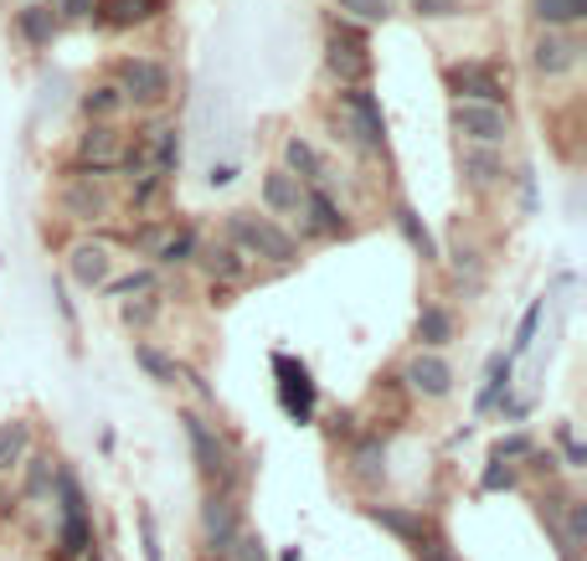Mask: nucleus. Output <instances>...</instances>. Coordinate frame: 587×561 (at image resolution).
<instances>
[{
    "label": "nucleus",
    "mask_w": 587,
    "mask_h": 561,
    "mask_svg": "<svg viewBox=\"0 0 587 561\" xmlns=\"http://www.w3.org/2000/svg\"><path fill=\"white\" fill-rule=\"evenodd\" d=\"M557 454H552V448H531L526 454V474H536V479H557Z\"/></svg>",
    "instance_id": "nucleus-45"
},
{
    "label": "nucleus",
    "mask_w": 587,
    "mask_h": 561,
    "mask_svg": "<svg viewBox=\"0 0 587 561\" xmlns=\"http://www.w3.org/2000/svg\"><path fill=\"white\" fill-rule=\"evenodd\" d=\"M67 279H73L77 289H104V283L114 279V252H108L98 237L73 242V248H67Z\"/></svg>",
    "instance_id": "nucleus-14"
},
{
    "label": "nucleus",
    "mask_w": 587,
    "mask_h": 561,
    "mask_svg": "<svg viewBox=\"0 0 587 561\" xmlns=\"http://www.w3.org/2000/svg\"><path fill=\"white\" fill-rule=\"evenodd\" d=\"M449 268L459 273V279H469V289H480L484 263H480V252H474V248H464V242H453V248H449Z\"/></svg>",
    "instance_id": "nucleus-37"
},
{
    "label": "nucleus",
    "mask_w": 587,
    "mask_h": 561,
    "mask_svg": "<svg viewBox=\"0 0 587 561\" xmlns=\"http://www.w3.org/2000/svg\"><path fill=\"white\" fill-rule=\"evenodd\" d=\"M139 547H145V561H166V551H160V531H155L150 510H139Z\"/></svg>",
    "instance_id": "nucleus-44"
},
{
    "label": "nucleus",
    "mask_w": 587,
    "mask_h": 561,
    "mask_svg": "<svg viewBox=\"0 0 587 561\" xmlns=\"http://www.w3.org/2000/svg\"><path fill=\"white\" fill-rule=\"evenodd\" d=\"M350 474H356V479H366V485L387 479V438H377V433L356 438V444H350Z\"/></svg>",
    "instance_id": "nucleus-24"
},
{
    "label": "nucleus",
    "mask_w": 587,
    "mask_h": 561,
    "mask_svg": "<svg viewBox=\"0 0 587 561\" xmlns=\"http://www.w3.org/2000/svg\"><path fill=\"white\" fill-rule=\"evenodd\" d=\"M238 180V165H211V186H232Z\"/></svg>",
    "instance_id": "nucleus-51"
},
{
    "label": "nucleus",
    "mask_w": 587,
    "mask_h": 561,
    "mask_svg": "<svg viewBox=\"0 0 587 561\" xmlns=\"http://www.w3.org/2000/svg\"><path fill=\"white\" fill-rule=\"evenodd\" d=\"M119 155H124L119 124H83V134H77V145H73V165H67V176H93V180L119 176Z\"/></svg>",
    "instance_id": "nucleus-4"
},
{
    "label": "nucleus",
    "mask_w": 587,
    "mask_h": 561,
    "mask_svg": "<svg viewBox=\"0 0 587 561\" xmlns=\"http://www.w3.org/2000/svg\"><path fill=\"white\" fill-rule=\"evenodd\" d=\"M418 561H459V557H453V551H449V541H443V536H428V541H422V547H418Z\"/></svg>",
    "instance_id": "nucleus-49"
},
{
    "label": "nucleus",
    "mask_w": 587,
    "mask_h": 561,
    "mask_svg": "<svg viewBox=\"0 0 587 561\" xmlns=\"http://www.w3.org/2000/svg\"><path fill=\"white\" fill-rule=\"evenodd\" d=\"M366 516L377 520L381 531L397 536L402 547H422L433 536V520L422 516V510H407V505H366Z\"/></svg>",
    "instance_id": "nucleus-17"
},
{
    "label": "nucleus",
    "mask_w": 587,
    "mask_h": 561,
    "mask_svg": "<svg viewBox=\"0 0 587 561\" xmlns=\"http://www.w3.org/2000/svg\"><path fill=\"white\" fill-rule=\"evenodd\" d=\"M340 108H346V134L361 149L387 145V114H381V98L371 89H340Z\"/></svg>",
    "instance_id": "nucleus-8"
},
{
    "label": "nucleus",
    "mask_w": 587,
    "mask_h": 561,
    "mask_svg": "<svg viewBox=\"0 0 587 561\" xmlns=\"http://www.w3.org/2000/svg\"><path fill=\"white\" fill-rule=\"evenodd\" d=\"M284 561H300V551H289V557H284Z\"/></svg>",
    "instance_id": "nucleus-53"
},
{
    "label": "nucleus",
    "mask_w": 587,
    "mask_h": 561,
    "mask_svg": "<svg viewBox=\"0 0 587 561\" xmlns=\"http://www.w3.org/2000/svg\"><path fill=\"white\" fill-rule=\"evenodd\" d=\"M83 561H104V557H98V551H88V557H83Z\"/></svg>",
    "instance_id": "nucleus-52"
},
{
    "label": "nucleus",
    "mask_w": 587,
    "mask_h": 561,
    "mask_svg": "<svg viewBox=\"0 0 587 561\" xmlns=\"http://www.w3.org/2000/svg\"><path fill=\"white\" fill-rule=\"evenodd\" d=\"M114 89L124 93V104L160 108V104H170L176 77H170V67L160 58H119L114 62Z\"/></svg>",
    "instance_id": "nucleus-3"
},
{
    "label": "nucleus",
    "mask_w": 587,
    "mask_h": 561,
    "mask_svg": "<svg viewBox=\"0 0 587 561\" xmlns=\"http://www.w3.org/2000/svg\"><path fill=\"white\" fill-rule=\"evenodd\" d=\"M531 21L542 31H567L587 21V0H531Z\"/></svg>",
    "instance_id": "nucleus-25"
},
{
    "label": "nucleus",
    "mask_w": 587,
    "mask_h": 561,
    "mask_svg": "<svg viewBox=\"0 0 587 561\" xmlns=\"http://www.w3.org/2000/svg\"><path fill=\"white\" fill-rule=\"evenodd\" d=\"M57 207L62 217L73 222H108L114 217V191L108 180H93V176H62V191H57Z\"/></svg>",
    "instance_id": "nucleus-7"
},
{
    "label": "nucleus",
    "mask_w": 587,
    "mask_h": 561,
    "mask_svg": "<svg viewBox=\"0 0 587 561\" xmlns=\"http://www.w3.org/2000/svg\"><path fill=\"white\" fill-rule=\"evenodd\" d=\"M124 93L114 89V83H93L88 93H83V118H88V124H114V118L124 114Z\"/></svg>",
    "instance_id": "nucleus-31"
},
{
    "label": "nucleus",
    "mask_w": 587,
    "mask_h": 561,
    "mask_svg": "<svg viewBox=\"0 0 587 561\" xmlns=\"http://www.w3.org/2000/svg\"><path fill=\"white\" fill-rule=\"evenodd\" d=\"M150 170L160 180H170L181 170V129H176V124H160V129L150 134Z\"/></svg>",
    "instance_id": "nucleus-27"
},
{
    "label": "nucleus",
    "mask_w": 587,
    "mask_h": 561,
    "mask_svg": "<svg viewBox=\"0 0 587 561\" xmlns=\"http://www.w3.org/2000/svg\"><path fill=\"white\" fill-rule=\"evenodd\" d=\"M542 314H546V299H536V304H531V310H526V320H521V330H515V345H511V351H505V355H511V361H515V355H526L531 345H536V330H542Z\"/></svg>",
    "instance_id": "nucleus-38"
},
{
    "label": "nucleus",
    "mask_w": 587,
    "mask_h": 561,
    "mask_svg": "<svg viewBox=\"0 0 587 561\" xmlns=\"http://www.w3.org/2000/svg\"><path fill=\"white\" fill-rule=\"evenodd\" d=\"M166 232H170L166 222H145V227H135V232L124 237V242H129V248H139V252H145V258H155V248L166 242Z\"/></svg>",
    "instance_id": "nucleus-42"
},
{
    "label": "nucleus",
    "mask_w": 587,
    "mask_h": 561,
    "mask_svg": "<svg viewBox=\"0 0 587 561\" xmlns=\"http://www.w3.org/2000/svg\"><path fill=\"white\" fill-rule=\"evenodd\" d=\"M284 170L300 180V186H325V180H331V170H325V155H319V149L310 145L304 134H289V139H284Z\"/></svg>",
    "instance_id": "nucleus-21"
},
{
    "label": "nucleus",
    "mask_w": 587,
    "mask_h": 561,
    "mask_svg": "<svg viewBox=\"0 0 587 561\" xmlns=\"http://www.w3.org/2000/svg\"><path fill=\"white\" fill-rule=\"evenodd\" d=\"M207 561H227V557H207Z\"/></svg>",
    "instance_id": "nucleus-54"
},
{
    "label": "nucleus",
    "mask_w": 587,
    "mask_h": 561,
    "mask_svg": "<svg viewBox=\"0 0 587 561\" xmlns=\"http://www.w3.org/2000/svg\"><path fill=\"white\" fill-rule=\"evenodd\" d=\"M104 294L119 299V304H129L135 294H155V273H150V268H135V273H124V279H108Z\"/></svg>",
    "instance_id": "nucleus-35"
},
{
    "label": "nucleus",
    "mask_w": 587,
    "mask_h": 561,
    "mask_svg": "<svg viewBox=\"0 0 587 561\" xmlns=\"http://www.w3.org/2000/svg\"><path fill=\"white\" fill-rule=\"evenodd\" d=\"M238 531H242L238 500L207 495V505H201V541H207V557H227V547H232V536Z\"/></svg>",
    "instance_id": "nucleus-13"
},
{
    "label": "nucleus",
    "mask_w": 587,
    "mask_h": 561,
    "mask_svg": "<svg viewBox=\"0 0 587 561\" xmlns=\"http://www.w3.org/2000/svg\"><path fill=\"white\" fill-rule=\"evenodd\" d=\"M196 263H201V273H207L211 283H242L248 279V258H242L232 242H201V252H196Z\"/></svg>",
    "instance_id": "nucleus-20"
},
{
    "label": "nucleus",
    "mask_w": 587,
    "mask_h": 561,
    "mask_svg": "<svg viewBox=\"0 0 587 561\" xmlns=\"http://www.w3.org/2000/svg\"><path fill=\"white\" fill-rule=\"evenodd\" d=\"M511 371H515V361L505 351L490 355V366H484V386H480V397H474V413H490V407L511 392Z\"/></svg>",
    "instance_id": "nucleus-29"
},
{
    "label": "nucleus",
    "mask_w": 587,
    "mask_h": 561,
    "mask_svg": "<svg viewBox=\"0 0 587 561\" xmlns=\"http://www.w3.org/2000/svg\"><path fill=\"white\" fill-rule=\"evenodd\" d=\"M222 242H232L248 263H253V258H269L273 268L300 263V237L284 232L273 217H253V211H227L222 217Z\"/></svg>",
    "instance_id": "nucleus-1"
},
{
    "label": "nucleus",
    "mask_w": 587,
    "mask_h": 561,
    "mask_svg": "<svg viewBox=\"0 0 587 561\" xmlns=\"http://www.w3.org/2000/svg\"><path fill=\"white\" fill-rule=\"evenodd\" d=\"M325 67H331V77H340V89H366V77H371L366 31L335 15V21H331V42H325Z\"/></svg>",
    "instance_id": "nucleus-5"
},
{
    "label": "nucleus",
    "mask_w": 587,
    "mask_h": 561,
    "mask_svg": "<svg viewBox=\"0 0 587 561\" xmlns=\"http://www.w3.org/2000/svg\"><path fill=\"white\" fill-rule=\"evenodd\" d=\"M135 366L145 371L155 386H176V376H181V366H176L166 351H155L150 340H135Z\"/></svg>",
    "instance_id": "nucleus-33"
},
{
    "label": "nucleus",
    "mask_w": 587,
    "mask_h": 561,
    "mask_svg": "<svg viewBox=\"0 0 587 561\" xmlns=\"http://www.w3.org/2000/svg\"><path fill=\"white\" fill-rule=\"evenodd\" d=\"M31 454V423L27 417H11V423H0V474L21 469V458Z\"/></svg>",
    "instance_id": "nucleus-30"
},
{
    "label": "nucleus",
    "mask_w": 587,
    "mask_h": 561,
    "mask_svg": "<svg viewBox=\"0 0 587 561\" xmlns=\"http://www.w3.org/2000/svg\"><path fill=\"white\" fill-rule=\"evenodd\" d=\"M577 62H583V42L567 37V31H536V42H531V73L536 77H567L577 73Z\"/></svg>",
    "instance_id": "nucleus-10"
},
{
    "label": "nucleus",
    "mask_w": 587,
    "mask_h": 561,
    "mask_svg": "<svg viewBox=\"0 0 587 561\" xmlns=\"http://www.w3.org/2000/svg\"><path fill=\"white\" fill-rule=\"evenodd\" d=\"M495 407H500V417H511V423H521V417L531 413V402H526V397H511V392H505Z\"/></svg>",
    "instance_id": "nucleus-50"
},
{
    "label": "nucleus",
    "mask_w": 587,
    "mask_h": 561,
    "mask_svg": "<svg viewBox=\"0 0 587 561\" xmlns=\"http://www.w3.org/2000/svg\"><path fill=\"white\" fill-rule=\"evenodd\" d=\"M531 448H536V444H531L526 433H511V438H500V444L490 448V458H505V464H511V458H526Z\"/></svg>",
    "instance_id": "nucleus-46"
},
{
    "label": "nucleus",
    "mask_w": 587,
    "mask_h": 561,
    "mask_svg": "<svg viewBox=\"0 0 587 561\" xmlns=\"http://www.w3.org/2000/svg\"><path fill=\"white\" fill-rule=\"evenodd\" d=\"M459 170H464V186L469 191H495V186H505V155L500 149H480L469 145L464 155H459Z\"/></svg>",
    "instance_id": "nucleus-19"
},
{
    "label": "nucleus",
    "mask_w": 587,
    "mask_h": 561,
    "mask_svg": "<svg viewBox=\"0 0 587 561\" xmlns=\"http://www.w3.org/2000/svg\"><path fill=\"white\" fill-rule=\"evenodd\" d=\"M515 186H521V211H526V217H536V170H531V165H521V170H515Z\"/></svg>",
    "instance_id": "nucleus-48"
},
{
    "label": "nucleus",
    "mask_w": 587,
    "mask_h": 561,
    "mask_svg": "<svg viewBox=\"0 0 587 561\" xmlns=\"http://www.w3.org/2000/svg\"><path fill=\"white\" fill-rule=\"evenodd\" d=\"M453 104H484V108H505V77L490 62H449L443 67Z\"/></svg>",
    "instance_id": "nucleus-6"
},
{
    "label": "nucleus",
    "mask_w": 587,
    "mask_h": 561,
    "mask_svg": "<svg viewBox=\"0 0 587 561\" xmlns=\"http://www.w3.org/2000/svg\"><path fill=\"white\" fill-rule=\"evenodd\" d=\"M300 211L310 217V222H304V237H346L350 232L346 211L335 207V196L325 191V186H304Z\"/></svg>",
    "instance_id": "nucleus-16"
},
{
    "label": "nucleus",
    "mask_w": 587,
    "mask_h": 561,
    "mask_svg": "<svg viewBox=\"0 0 587 561\" xmlns=\"http://www.w3.org/2000/svg\"><path fill=\"white\" fill-rule=\"evenodd\" d=\"M397 382H407L412 392H418V397H428V402H443L453 392V382H459V376H453V361H449V355L418 351L412 361H407V371L397 376Z\"/></svg>",
    "instance_id": "nucleus-12"
},
{
    "label": "nucleus",
    "mask_w": 587,
    "mask_h": 561,
    "mask_svg": "<svg viewBox=\"0 0 587 561\" xmlns=\"http://www.w3.org/2000/svg\"><path fill=\"white\" fill-rule=\"evenodd\" d=\"M170 11V0H98L93 21L108 31H129V27H150Z\"/></svg>",
    "instance_id": "nucleus-15"
},
{
    "label": "nucleus",
    "mask_w": 587,
    "mask_h": 561,
    "mask_svg": "<svg viewBox=\"0 0 587 561\" xmlns=\"http://www.w3.org/2000/svg\"><path fill=\"white\" fill-rule=\"evenodd\" d=\"M160 186H166V180L155 176V170L135 176V180H129V207H135V211H150V207H155V196H160Z\"/></svg>",
    "instance_id": "nucleus-40"
},
{
    "label": "nucleus",
    "mask_w": 587,
    "mask_h": 561,
    "mask_svg": "<svg viewBox=\"0 0 587 561\" xmlns=\"http://www.w3.org/2000/svg\"><path fill=\"white\" fill-rule=\"evenodd\" d=\"M52 11H57V21H93V11H98V0H57Z\"/></svg>",
    "instance_id": "nucleus-47"
},
{
    "label": "nucleus",
    "mask_w": 587,
    "mask_h": 561,
    "mask_svg": "<svg viewBox=\"0 0 587 561\" xmlns=\"http://www.w3.org/2000/svg\"><path fill=\"white\" fill-rule=\"evenodd\" d=\"M453 129L464 134L469 145L500 149L511 139V108H484V104H453Z\"/></svg>",
    "instance_id": "nucleus-9"
},
{
    "label": "nucleus",
    "mask_w": 587,
    "mask_h": 561,
    "mask_svg": "<svg viewBox=\"0 0 587 561\" xmlns=\"http://www.w3.org/2000/svg\"><path fill=\"white\" fill-rule=\"evenodd\" d=\"M181 428L186 438H191V454H196V469H201V479L211 485V495H238L242 485V469H238V454H232V444H227L222 433L211 428L201 413H181Z\"/></svg>",
    "instance_id": "nucleus-2"
},
{
    "label": "nucleus",
    "mask_w": 587,
    "mask_h": 561,
    "mask_svg": "<svg viewBox=\"0 0 587 561\" xmlns=\"http://www.w3.org/2000/svg\"><path fill=\"white\" fill-rule=\"evenodd\" d=\"M335 11H340V21H366V27H381V21H391V0H335Z\"/></svg>",
    "instance_id": "nucleus-34"
},
{
    "label": "nucleus",
    "mask_w": 587,
    "mask_h": 561,
    "mask_svg": "<svg viewBox=\"0 0 587 561\" xmlns=\"http://www.w3.org/2000/svg\"><path fill=\"white\" fill-rule=\"evenodd\" d=\"M391 222H397V232L407 237V248L418 252L422 263H438V258H443V252H438V242H433V232L422 227V217L412 207H397V217H391Z\"/></svg>",
    "instance_id": "nucleus-32"
},
{
    "label": "nucleus",
    "mask_w": 587,
    "mask_h": 561,
    "mask_svg": "<svg viewBox=\"0 0 587 561\" xmlns=\"http://www.w3.org/2000/svg\"><path fill=\"white\" fill-rule=\"evenodd\" d=\"M300 201H304V186L289 176L284 165H273L269 176H263V207L273 217H300Z\"/></svg>",
    "instance_id": "nucleus-23"
},
{
    "label": "nucleus",
    "mask_w": 587,
    "mask_h": 561,
    "mask_svg": "<svg viewBox=\"0 0 587 561\" xmlns=\"http://www.w3.org/2000/svg\"><path fill=\"white\" fill-rule=\"evenodd\" d=\"M27 6H31V0H27Z\"/></svg>",
    "instance_id": "nucleus-56"
},
{
    "label": "nucleus",
    "mask_w": 587,
    "mask_h": 561,
    "mask_svg": "<svg viewBox=\"0 0 587 561\" xmlns=\"http://www.w3.org/2000/svg\"><path fill=\"white\" fill-rule=\"evenodd\" d=\"M273 371H279V402L294 423H310L315 417V382H310V366L294 361V355H273Z\"/></svg>",
    "instance_id": "nucleus-11"
},
{
    "label": "nucleus",
    "mask_w": 587,
    "mask_h": 561,
    "mask_svg": "<svg viewBox=\"0 0 587 561\" xmlns=\"http://www.w3.org/2000/svg\"><path fill=\"white\" fill-rule=\"evenodd\" d=\"M155 314H160V294H145V299H129V304H119V320H124L129 330L150 325Z\"/></svg>",
    "instance_id": "nucleus-39"
},
{
    "label": "nucleus",
    "mask_w": 587,
    "mask_h": 561,
    "mask_svg": "<svg viewBox=\"0 0 587 561\" xmlns=\"http://www.w3.org/2000/svg\"><path fill=\"white\" fill-rule=\"evenodd\" d=\"M52 6H57V0H52Z\"/></svg>",
    "instance_id": "nucleus-55"
},
{
    "label": "nucleus",
    "mask_w": 587,
    "mask_h": 561,
    "mask_svg": "<svg viewBox=\"0 0 587 561\" xmlns=\"http://www.w3.org/2000/svg\"><path fill=\"white\" fill-rule=\"evenodd\" d=\"M407 6H412L422 21H453V15H464V11H469L464 0H407Z\"/></svg>",
    "instance_id": "nucleus-41"
},
{
    "label": "nucleus",
    "mask_w": 587,
    "mask_h": 561,
    "mask_svg": "<svg viewBox=\"0 0 587 561\" xmlns=\"http://www.w3.org/2000/svg\"><path fill=\"white\" fill-rule=\"evenodd\" d=\"M515 485H521V469H515V464H505V458H490V464H484V474H480L484 495H500V489H515Z\"/></svg>",
    "instance_id": "nucleus-36"
},
{
    "label": "nucleus",
    "mask_w": 587,
    "mask_h": 561,
    "mask_svg": "<svg viewBox=\"0 0 587 561\" xmlns=\"http://www.w3.org/2000/svg\"><path fill=\"white\" fill-rule=\"evenodd\" d=\"M57 11L46 6V0H31V6H21L15 11V31H21V42L31 46V52H46L52 46V37H57Z\"/></svg>",
    "instance_id": "nucleus-22"
},
{
    "label": "nucleus",
    "mask_w": 587,
    "mask_h": 561,
    "mask_svg": "<svg viewBox=\"0 0 587 561\" xmlns=\"http://www.w3.org/2000/svg\"><path fill=\"white\" fill-rule=\"evenodd\" d=\"M196 252H201V232H196V227H170L166 242L155 248V263L160 268H186V263H196Z\"/></svg>",
    "instance_id": "nucleus-28"
},
{
    "label": "nucleus",
    "mask_w": 587,
    "mask_h": 561,
    "mask_svg": "<svg viewBox=\"0 0 587 561\" xmlns=\"http://www.w3.org/2000/svg\"><path fill=\"white\" fill-rule=\"evenodd\" d=\"M21 469H27V479H21V500L42 505L46 495H52V479H57V458L52 454H27L21 458Z\"/></svg>",
    "instance_id": "nucleus-26"
},
{
    "label": "nucleus",
    "mask_w": 587,
    "mask_h": 561,
    "mask_svg": "<svg viewBox=\"0 0 587 561\" xmlns=\"http://www.w3.org/2000/svg\"><path fill=\"white\" fill-rule=\"evenodd\" d=\"M557 444H562V458H557L562 469H587V448L573 438V423H562L557 428Z\"/></svg>",
    "instance_id": "nucleus-43"
},
{
    "label": "nucleus",
    "mask_w": 587,
    "mask_h": 561,
    "mask_svg": "<svg viewBox=\"0 0 587 561\" xmlns=\"http://www.w3.org/2000/svg\"><path fill=\"white\" fill-rule=\"evenodd\" d=\"M412 340H418V351L443 355V345H453V340H459V314H453L449 304H422L418 325H412Z\"/></svg>",
    "instance_id": "nucleus-18"
}]
</instances>
